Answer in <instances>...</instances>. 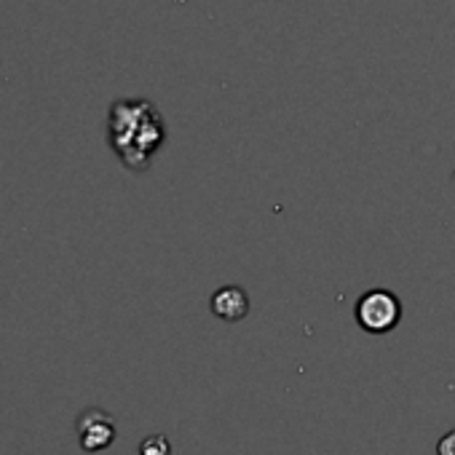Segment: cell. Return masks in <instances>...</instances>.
Returning a JSON list of instances; mask_svg holds the SVG:
<instances>
[{
  "mask_svg": "<svg viewBox=\"0 0 455 455\" xmlns=\"http://www.w3.org/2000/svg\"><path fill=\"white\" fill-rule=\"evenodd\" d=\"M108 140L126 169L145 172L166 140V126L153 102L116 100L108 118Z\"/></svg>",
  "mask_w": 455,
  "mask_h": 455,
  "instance_id": "obj_1",
  "label": "cell"
},
{
  "mask_svg": "<svg viewBox=\"0 0 455 455\" xmlns=\"http://www.w3.org/2000/svg\"><path fill=\"white\" fill-rule=\"evenodd\" d=\"M399 319H402V303L388 290H370L356 303V322L362 330L372 335L391 332L399 324Z\"/></svg>",
  "mask_w": 455,
  "mask_h": 455,
  "instance_id": "obj_2",
  "label": "cell"
},
{
  "mask_svg": "<svg viewBox=\"0 0 455 455\" xmlns=\"http://www.w3.org/2000/svg\"><path fill=\"white\" fill-rule=\"evenodd\" d=\"M78 436L86 452H100L116 442V420L100 407H89L78 415Z\"/></svg>",
  "mask_w": 455,
  "mask_h": 455,
  "instance_id": "obj_3",
  "label": "cell"
},
{
  "mask_svg": "<svg viewBox=\"0 0 455 455\" xmlns=\"http://www.w3.org/2000/svg\"><path fill=\"white\" fill-rule=\"evenodd\" d=\"M212 314L222 322H242L250 314V298L242 287H222L212 295Z\"/></svg>",
  "mask_w": 455,
  "mask_h": 455,
  "instance_id": "obj_4",
  "label": "cell"
},
{
  "mask_svg": "<svg viewBox=\"0 0 455 455\" xmlns=\"http://www.w3.org/2000/svg\"><path fill=\"white\" fill-rule=\"evenodd\" d=\"M140 455H172V444H169L166 436L153 434V436H148V439L140 444Z\"/></svg>",
  "mask_w": 455,
  "mask_h": 455,
  "instance_id": "obj_5",
  "label": "cell"
},
{
  "mask_svg": "<svg viewBox=\"0 0 455 455\" xmlns=\"http://www.w3.org/2000/svg\"><path fill=\"white\" fill-rule=\"evenodd\" d=\"M436 455H455V428L436 442Z\"/></svg>",
  "mask_w": 455,
  "mask_h": 455,
  "instance_id": "obj_6",
  "label": "cell"
}]
</instances>
